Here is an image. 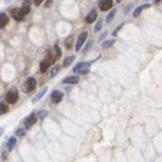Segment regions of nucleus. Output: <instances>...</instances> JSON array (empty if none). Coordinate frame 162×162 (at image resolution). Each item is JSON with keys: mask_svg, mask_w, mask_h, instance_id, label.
Returning a JSON list of instances; mask_svg holds the SVG:
<instances>
[{"mask_svg": "<svg viewBox=\"0 0 162 162\" xmlns=\"http://www.w3.org/2000/svg\"><path fill=\"white\" fill-rule=\"evenodd\" d=\"M58 72H60V66H54V68H53V70L50 72V77H54Z\"/></svg>", "mask_w": 162, "mask_h": 162, "instance_id": "23", "label": "nucleus"}, {"mask_svg": "<svg viewBox=\"0 0 162 162\" xmlns=\"http://www.w3.org/2000/svg\"><path fill=\"white\" fill-rule=\"evenodd\" d=\"M122 27H123V24H120L119 27H116V28H115V31H113V35H117V32H119V30H120Z\"/></svg>", "mask_w": 162, "mask_h": 162, "instance_id": "27", "label": "nucleus"}, {"mask_svg": "<svg viewBox=\"0 0 162 162\" xmlns=\"http://www.w3.org/2000/svg\"><path fill=\"white\" fill-rule=\"evenodd\" d=\"M53 61H54V58L53 57H49V58H46V60H43L42 62H40V65H39V70H40V73H46L47 72V69L50 68V65L53 64Z\"/></svg>", "mask_w": 162, "mask_h": 162, "instance_id": "5", "label": "nucleus"}, {"mask_svg": "<svg viewBox=\"0 0 162 162\" xmlns=\"http://www.w3.org/2000/svg\"><path fill=\"white\" fill-rule=\"evenodd\" d=\"M112 2H109V0H103V2H100L99 3V7H100V10L101 11H108V10H111L112 8Z\"/></svg>", "mask_w": 162, "mask_h": 162, "instance_id": "8", "label": "nucleus"}, {"mask_svg": "<svg viewBox=\"0 0 162 162\" xmlns=\"http://www.w3.org/2000/svg\"><path fill=\"white\" fill-rule=\"evenodd\" d=\"M46 92H47V88H46V87L42 88V89H40V91H39L38 93H36V96L34 97V99H32V103H36V101H39L40 99H42V96H43Z\"/></svg>", "mask_w": 162, "mask_h": 162, "instance_id": "12", "label": "nucleus"}, {"mask_svg": "<svg viewBox=\"0 0 162 162\" xmlns=\"http://www.w3.org/2000/svg\"><path fill=\"white\" fill-rule=\"evenodd\" d=\"M79 83V77L77 76H72V77H66L62 80V84H77Z\"/></svg>", "mask_w": 162, "mask_h": 162, "instance_id": "11", "label": "nucleus"}, {"mask_svg": "<svg viewBox=\"0 0 162 162\" xmlns=\"http://www.w3.org/2000/svg\"><path fill=\"white\" fill-rule=\"evenodd\" d=\"M15 145H16V138H15V136H11L10 139L7 141V149L11 151V150H14Z\"/></svg>", "mask_w": 162, "mask_h": 162, "instance_id": "14", "label": "nucleus"}, {"mask_svg": "<svg viewBox=\"0 0 162 162\" xmlns=\"http://www.w3.org/2000/svg\"><path fill=\"white\" fill-rule=\"evenodd\" d=\"M7 112H8V105L4 103H0V116H2L3 113H7Z\"/></svg>", "mask_w": 162, "mask_h": 162, "instance_id": "17", "label": "nucleus"}, {"mask_svg": "<svg viewBox=\"0 0 162 162\" xmlns=\"http://www.w3.org/2000/svg\"><path fill=\"white\" fill-rule=\"evenodd\" d=\"M54 49H55V58H60L61 57V49H60V46L58 45H54Z\"/></svg>", "mask_w": 162, "mask_h": 162, "instance_id": "24", "label": "nucleus"}, {"mask_svg": "<svg viewBox=\"0 0 162 162\" xmlns=\"http://www.w3.org/2000/svg\"><path fill=\"white\" fill-rule=\"evenodd\" d=\"M35 87H36V80L34 79V77H30V79H27L23 89H24V92H31L35 89Z\"/></svg>", "mask_w": 162, "mask_h": 162, "instance_id": "4", "label": "nucleus"}, {"mask_svg": "<svg viewBox=\"0 0 162 162\" xmlns=\"http://www.w3.org/2000/svg\"><path fill=\"white\" fill-rule=\"evenodd\" d=\"M3 132H4V130H3L2 127H0V136H2V135H3Z\"/></svg>", "mask_w": 162, "mask_h": 162, "instance_id": "30", "label": "nucleus"}, {"mask_svg": "<svg viewBox=\"0 0 162 162\" xmlns=\"http://www.w3.org/2000/svg\"><path fill=\"white\" fill-rule=\"evenodd\" d=\"M87 35L88 32H81V34L79 35V38H77L76 40V51H80L81 49H83V45L85 43V40H87Z\"/></svg>", "mask_w": 162, "mask_h": 162, "instance_id": "3", "label": "nucleus"}, {"mask_svg": "<svg viewBox=\"0 0 162 162\" xmlns=\"http://www.w3.org/2000/svg\"><path fill=\"white\" fill-rule=\"evenodd\" d=\"M19 11H20V14H22V16L24 18V16H26L28 12H30V3L26 2V3H24L23 6H22V8H19Z\"/></svg>", "mask_w": 162, "mask_h": 162, "instance_id": "10", "label": "nucleus"}, {"mask_svg": "<svg viewBox=\"0 0 162 162\" xmlns=\"http://www.w3.org/2000/svg\"><path fill=\"white\" fill-rule=\"evenodd\" d=\"M92 62H80L77 64L74 68H73V72L76 73V74H84V73H87L89 70V66H91Z\"/></svg>", "mask_w": 162, "mask_h": 162, "instance_id": "1", "label": "nucleus"}, {"mask_svg": "<svg viewBox=\"0 0 162 162\" xmlns=\"http://www.w3.org/2000/svg\"><path fill=\"white\" fill-rule=\"evenodd\" d=\"M11 14H12V18H14L15 20H22L23 19V16H22V14H20L19 8H14Z\"/></svg>", "mask_w": 162, "mask_h": 162, "instance_id": "15", "label": "nucleus"}, {"mask_svg": "<svg viewBox=\"0 0 162 162\" xmlns=\"http://www.w3.org/2000/svg\"><path fill=\"white\" fill-rule=\"evenodd\" d=\"M70 43H72V38H69V39H66V47H68V49H70V46H72Z\"/></svg>", "mask_w": 162, "mask_h": 162, "instance_id": "28", "label": "nucleus"}, {"mask_svg": "<svg viewBox=\"0 0 162 162\" xmlns=\"http://www.w3.org/2000/svg\"><path fill=\"white\" fill-rule=\"evenodd\" d=\"M24 134H26V130L24 128H18L16 130V135L18 136H24Z\"/></svg>", "mask_w": 162, "mask_h": 162, "instance_id": "22", "label": "nucleus"}, {"mask_svg": "<svg viewBox=\"0 0 162 162\" xmlns=\"http://www.w3.org/2000/svg\"><path fill=\"white\" fill-rule=\"evenodd\" d=\"M7 23H8V16H7V14L2 12V14H0V28L6 27Z\"/></svg>", "mask_w": 162, "mask_h": 162, "instance_id": "13", "label": "nucleus"}, {"mask_svg": "<svg viewBox=\"0 0 162 162\" xmlns=\"http://www.w3.org/2000/svg\"><path fill=\"white\" fill-rule=\"evenodd\" d=\"M47 111H40V112H38V115H36V116H38L39 117V119H45V117H46L47 116Z\"/></svg>", "mask_w": 162, "mask_h": 162, "instance_id": "21", "label": "nucleus"}, {"mask_svg": "<svg viewBox=\"0 0 162 162\" xmlns=\"http://www.w3.org/2000/svg\"><path fill=\"white\" fill-rule=\"evenodd\" d=\"M6 99H7V101L10 104H15L16 101H18V99H19V93H18V91L14 88V89H10V91L7 92V95H6Z\"/></svg>", "mask_w": 162, "mask_h": 162, "instance_id": "2", "label": "nucleus"}, {"mask_svg": "<svg viewBox=\"0 0 162 162\" xmlns=\"http://www.w3.org/2000/svg\"><path fill=\"white\" fill-rule=\"evenodd\" d=\"M113 43H115V40H113V39H108V40H105V42L103 43V49H108V47H111Z\"/></svg>", "mask_w": 162, "mask_h": 162, "instance_id": "19", "label": "nucleus"}, {"mask_svg": "<svg viewBox=\"0 0 162 162\" xmlns=\"http://www.w3.org/2000/svg\"><path fill=\"white\" fill-rule=\"evenodd\" d=\"M40 3H42V0H35V6H40Z\"/></svg>", "mask_w": 162, "mask_h": 162, "instance_id": "29", "label": "nucleus"}, {"mask_svg": "<svg viewBox=\"0 0 162 162\" xmlns=\"http://www.w3.org/2000/svg\"><path fill=\"white\" fill-rule=\"evenodd\" d=\"M149 7H150V4H143V6H141V7H136L135 11H134V16H135V18L136 16H139L141 12L143 10H146V8H149Z\"/></svg>", "mask_w": 162, "mask_h": 162, "instance_id": "16", "label": "nucleus"}, {"mask_svg": "<svg viewBox=\"0 0 162 162\" xmlns=\"http://www.w3.org/2000/svg\"><path fill=\"white\" fill-rule=\"evenodd\" d=\"M64 99V93L61 92V91H54L51 93V100H53V103H60L61 100Z\"/></svg>", "mask_w": 162, "mask_h": 162, "instance_id": "7", "label": "nucleus"}, {"mask_svg": "<svg viewBox=\"0 0 162 162\" xmlns=\"http://www.w3.org/2000/svg\"><path fill=\"white\" fill-rule=\"evenodd\" d=\"M115 14H116V11H115V10H112L111 12H109V15L107 16V18H105V20H107V22H111L112 18H113V16H115Z\"/></svg>", "mask_w": 162, "mask_h": 162, "instance_id": "20", "label": "nucleus"}, {"mask_svg": "<svg viewBox=\"0 0 162 162\" xmlns=\"http://www.w3.org/2000/svg\"><path fill=\"white\" fill-rule=\"evenodd\" d=\"M96 18H97V12H96L95 10H92V11L87 15V18H85V22H87V23H92V22H95V20H96Z\"/></svg>", "mask_w": 162, "mask_h": 162, "instance_id": "9", "label": "nucleus"}, {"mask_svg": "<svg viewBox=\"0 0 162 162\" xmlns=\"http://www.w3.org/2000/svg\"><path fill=\"white\" fill-rule=\"evenodd\" d=\"M101 26H103V24H101V20H100V22H97V24L95 26V31H96V32L100 31V30H101Z\"/></svg>", "mask_w": 162, "mask_h": 162, "instance_id": "25", "label": "nucleus"}, {"mask_svg": "<svg viewBox=\"0 0 162 162\" xmlns=\"http://www.w3.org/2000/svg\"><path fill=\"white\" fill-rule=\"evenodd\" d=\"M93 45V40H89V42L87 43V46H85V49H84V51H87V50H89L91 49V46Z\"/></svg>", "mask_w": 162, "mask_h": 162, "instance_id": "26", "label": "nucleus"}, {"mask_svg": "<svg viewBox=\"0 0 162 162\" xmlns=\"http://www.w3.org/2000/svg\"><path fill=\"white\" fill-rule=\"evenodd\" d=\"M73 61H74V55H70V57H68V58H65V61H64V66L66 68V66H69Z\"/></svg>", "mask_w": 162, "mask_h": 162, "instance_id": "18", "label": "nucleus"}, {"mask_svg": "<svg viewBox=\"0 0 162 162\" xmlns=\"http://www.w3.org/2000/svg\"><path fill=\"white\" fill-rule=\"evenodd\" d=\"M35 122H36V115H35V113L28 115L26 117V120H24V128H30L32 124H35Z\"/></svg>", "mask_w": 162, "mask_h": 162, "instance_id": "6", "label": "nucleus"}]
</instances>
